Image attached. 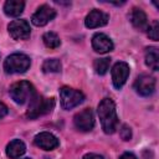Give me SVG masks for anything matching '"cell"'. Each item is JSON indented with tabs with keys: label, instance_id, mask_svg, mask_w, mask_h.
<instances>
[{
	"label": "cell",
	"instance_id": "cell-1",
	"mask_svg": "<svg viewBox=\"0 0 159 159\" xmlns=\"http://www.w3.org/2000/svg\"><path fill=\"white\" fill-rule=\"evenodd\" d=\"M97 113L101 120L102 129L106 134H112L118 127V117L116 104L111 98H103L97 108Z\"/></svg>",
	"mask_w": 159,
	"mask_h": 159
},
{
	"label": "cell",
	"instance_id": "cell-2",
	"mask_svg": "<svg viewBox=\"0 0 159 159\" xmlns=\"http://www.w3.org/2000/svg\"><path fill=\"white\" fill-rule=\"evenodd\" d=\"M10 96L17 104L30 102L35 96V87L27 81H19L10 87Z\"/></svg>",
	"mask_w": 159,
	"mask_h": 159
},
{
	"label": "cell",
	"instance_id": "cell-3",
	"mask_svg": "<svg viewBox=\"0 0 159 159\" xmlns=\"http://www.w3.org/2000/svg\"><path fill=\"white\" fill-rule=\"evenodd\" d=\"M55 107V99L53 98H43L41 96H35L29 104V109L26 112V116L30 119L39 118L40 116H43L48 112H51Z\"/></svg>",
	"mask_w": 159,
	"mask_h": 159
},
{
	"label": "cell",
	"instance_id": "cell-4",
	"mask_svg": "<svg viewBox=\"0 0 159 159\" xmlns=\"http://www.w3.org/2000/svg\"><path fill=\"white\" fill-rule=\"evenodd\" d=\"M31 60L25 53H12L4 61V70L6 73H24L29 70Z\"/></svg>",
	"mask_w": 159,
	"mask_h": 159
},
{
	"label": "cell",
	"instance_id": "cell-5",
	"mask_svg": "<svg viewBox=\"0 0 159 159\" xmlns=\"http://www.w3.org/2000/svg\"><path fill=\"white\" fill-rule=\"evenodd\" d=\"M60 99L63 109H72L84 101V94L78 89L65 86L60 88Z\"/></svg>",
	"mask_w": 159,
	"mask_h": 159
},
{
	"label": "cell",
	"instance_id": "cell-6",
	"mask_svg": "<svg viewBox=\"0 0 159 159\" xmlns=\"http://www.w3.org/2000/svg\"><path fill=\"white\" fill-rule=\"evenodd\" d=\"M75 127L81 132H89L94 127V114L91 108H84L73 118Z\"/></svg>",
	"mask_w": 159,
	"mask_h": 159
},
{
	"label": "cell",
	"instance_id": "cell-7",
	"mask_svg": "<svg viewBox=\"0 0 159 159\" xmlns=\"http://www.w3.org/2000/svg\"><path fill=\"white\" fill-rule=\"evenodd\" d=\"M9 34L14 40H27L31 34L30 25L26 20H14L7 26Z\"/></svg>",
	"mask_w": 159,
	"mask_h": 159
},
{
	"label": "cell",
	"instance_id": "cell-8",
	"mask_svg": "<svg viewBox=\"0 0 159 159\" xmlns=\"http://www.w3.org/2000/svg\"><path fill=\"white\" fill-rule=\"evenodd\" d=\"M134 89L143 97L153 94L155 91V78L149 75H140L134 82Z\"/></svg>",
	"mask_w": 159,
	"mask_h": 159
},
{
	"label": "cell",
	"instance_id": "cell-9",
	"mask_svg": "<svg viewBox=\"0 0 159 159\" xmlns=\"http://www.w3.org/2000/svg\"><path fill=\"white\" fill-rule=\"evenodd\" d=\"M129 76V66L125 62H117L112 68V82L113 86L119 89L127 82Z\"/></svg>",
	"mask_w": 159,
	"mask_h": 159
},
{
	"label": "cell",
	"instance_id": "cell-10",
	"mask_svg": "<svg viewBox=\"0 0 159 159\" xmlns=\"http://www.w3.org/2000/svg\"><path fill=\"white\" fill-rule=\"evenodd\" d=\"M56 16V11L48 6V5H41L36 12L32 15L31 21L34 25L36 26H45L47 22H50L51 20H53Z\"/></svg>",
	"mask_w": 159,
	"mask_h": 159
},
{
	"label": "cell",
	"instance_id": "cell-11",
	"mask_svg": "<svg viewBox=\"0 0 159 159\" xmlns=\"http://www.w3.org/2000/svg\"><path fill=\"white\" fill-rule=\"evenodd\" d=\"M34 143H35V145H37L39 148H41L43 150H52V149L57 148L58 144H60L58 139L52 133H48V132H41V133H39L35 137Z\"/></svg>",
	"mask_w": 159,
	"mask_h": 159
},
{
	"label": "cell",
	"instance_id": "cell-12",
	"mask_svg": "<svg viewBox=\"0 0 159 159\" xmlns=\"http://www.w3.org/2000/svg\"><path fill=\"white\" fill-rule=\"evenodd\" d=\"M109 20V16L108 14L101 11V10H92L84 19V25L89 29H96V27H101V26H104L107 25Z\"/></svg>",
	"mask_w": 159,
	"mask_h": 159
},
{
	"label": "cell",
	"instance_id": "cell-13",
	"mask_svg": "<svg viewBox=\"0 0 159 159\" xmlns=\"http://www.w3.org/2000/svg\"><path fill=\"white\" fill-rule=\"evenodd\" d=\"M92 47L94 48V51L99 53H107L112 51L114 46H113L112 40L107 35L98 32L92 37Z\"/></svg>",
	"mask_w": 159,
	"mask_h": 159
},
{
	"label": "cell",
	"instance_id": "cell-14",
	"mask_svg": "<svg viewBox=\"0 0 159 159\" xmlns=\"http://www.w3.org/2000/svg\"><path fill=\"white\" fill-rule=\"evenodd\" d=\"M129 19H130V22L132 25L139 30V31H144L148 29V19H147V15L145 12L139 9V7H133L130 14H129Z\"/></svg>",
	"mask_w": 159,
	"mask_h": 159
},
{
	"label": "cell",
	"instance_id": "cell-15",
	"mask_svg": "<svg viewBox=\"0 0 159 159\" xmlns=\"http://www.w3.org/2000/svg\"><path fill=\"white\" fill-rule=\"evenodd\" d=\"M26 152V147H25V143L20 139H14L11 140L7 147H6V155L11 159H17L20 158L24 153Z\"/></svg>",
	"mask_w": 159,
	"mask_h": 159
},
{
	"label": "cell",
	"instance_id": "cell-16",
	"mask_svg": "<svg viewBox=\"0 0 159 159\" xmlns=\"http://www.w3.org/2000/svg\"><path fill=\"white\" fill-rule=\"evenodd\" d=\"M24 7H25V2L21 0H7L4 5V12L7 16L16 17L24 11Z\"/></svg>",
	"mask_w": 159,
	"mask_h": 159
},
{
	"label": "cell",
	"instance_id": "cell-17",
	"mask_svg": "<svg viewBox=\"0 0 159 159\" xmlns=\"http://www.w3.org/2000/svg\"><path fill=\"white\" fill-rule=\"evenodd\" d=\"M145 63L153 71H157L159 68V52H158L157 47H148L147 48V51H145Z\"/></svg>",
	"mask_w": 159,
	"mask_h": 159
},
{
	"label": "cell",
	"instance_id": "cell-18",
	"mask_svg": "<svg viewBox=\"0 0 159 159\" xmlns=\"http://www.w3.org/2000/svg\"><path fill=\"white\" fill-rule=\"evenodd\" d=\"M61 62L57 58H48L45 60L42 63V71L45 73H57L61 71Z\"/></svg>",
	"mask_w": 159,
	"mask_h": 159
},
{
	"label": "cell",
	"instance_id": "cell-19",
	"mask_svg": "<svg viewBox=\"0 0 159 159\" xmlns=\"http://www.w3.org/2000/svg\"><path fill=\"white\" fill-rule=\"evenodd\" d=\"M42 41H43L45 46L48 47V48H57V47L61 45L60 37H58L57 34H55V32H46V34L42 36Z\"/></svg>",
	"mask_w": 159,
	"mask_h": 159
},
{
	"label": "cell",
	"instance_id": "cell-20",
	"mask_svg": "<svg viewBox=\"0 0 159 159\" xmlns=\"http://www.w3.org/2000/svg\"><path fill=\"white\" fill-rule=\"evenodd\" d=\"M109 65H111V58H108V57L97 58L93 62V68H94L96 73H98V75L102 76V75L107 73V71L109 68Z\"/></svg>",
	"mask_w": 159,
	"mask_h": 159
},
{
	"label": "cell",
	"instance_id": "cell-21",
	"mask_svg": "<svg viewBox=\"0 0 159 159\" xmlns=\"http://www.w3.org/2000/svg\"><path fill=\"white\" fill-rule=\"evenodd\" d=\"M147 30H148V36L152 40H154V41H158L159 40V22L157 20H154L152 22V25L148 26Z\"/></svg>",
	"mask_w": 159,
	"mask_h": 159
},
{
	"label": "cell",
	"instance_id": "cell-22",
	"mask_svg": "<svg viewBox=\"0 0 159 159\" xmlns=\"http://www.w3.org/2000/svg\"><path fill=\"white\" fill-rule=\"evenodd\" d=\"M119 133H120V138H122L123 140H129V139L132 138V130H130V128H129L127 124H123V125H122Z\"/></svg>",
	"mask_w": 159,
	"mask_h": 159
},
{
	"label": "cell",
	"instance_id": "cell-23",
	"mask_svg": "<svg viewBox=\"0 0 159 159\" xmlns=\"http://www.w3.org/2000/svg\"><path fill=\"white\" fill-rule=\"evenodd\" d=\"M83 159H103V157L99 155V154L88 153V154H84V155H83Z\"/></svg>",
	"mask_w": 159,
	"mask_h": 159
},
{
	"label": "cell",
	"instance_id": "cell-24",
	"mask_svg": "<svg viewBox=\"0 0 159 159\" xmlns=\"http://www.w3.org/2000/svg\"><path fill=\"white\" fill-rule=\"evenodd\" d=\"M7 112H9V111H7V107H6V106L0 101V118L5 117V116L7 114Z\"/></svg>",
	"mask_w": 159,
	"mask_h": 159
},
{
	"label": "cell",
	"instance_id": "cell-25",
	"mask_svg": "<svg viewBox=\"0 0 159 159\" xmlns=\"http://www.w3.org/2000/svg\"><path fill=\"white\" fill-rule=\"evenodd\" d=\"M119 159H138L133 153H124L119 157Z\"/></svg>",
	"mask_w": 159,
	"mask_h": 159
},
{
	"label": "cell",
	"instance_id": "cell-26",
	"mask_svg": "<svg viewBox=\"0 0 159 159\" xmlns=\"http://www.w3.org/2000/svg\"><path fill=\"white\" fill-rule=\"evenodd\" d=\"M24 159H30V158H24Z\"/></svg>",
	"mask_w": 159,
	"mask_h": 159
}]
</instances>
